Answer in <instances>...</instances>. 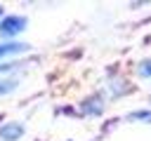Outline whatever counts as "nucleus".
<instances>
[{
  "mask_svg": "<svg viewBox=\"0 0 151 141\" xmlns=\"http://www.w3.org/2000/svg\"><path fill=\"white\" fill-rule=\"evenodd\" d=\"M26 28V19L24 16H5L2 21H0V35L2 38H14V35H19L21 31Z\"/></svg>",
  "mask_w": 151,
  "mask_h": 141,
  "instance_id": "obj_1",
  "label": "nucleus"
},
{
  "mask_svg": "<svg viewBox=\"0 0 151 141\" xmlns=\"http://www.w3.org/2000/svg\"><path fill=\"white\" fill-rule=\"evenodd\" d=\"M0 21H2V9H0Z\"/></svg>",
  "mask_w": 151,
  "mask_h": 141,
  "instance_id": "obj_7",
  "label": "nucleus"
},
{
  "mask_svg": "<svg viewBox=\"0 0 151 141\" xmlns=\"http://www.w3.org/2000/svg\"><path fill=\"white\" fill-rule=\"evenodd\" d=\"M17 85H19V82H17V80H12V78H0V96H2V94H7V92H12Z\"/></svg>",
  "mask_w": 151,
  "mask_h": 141,
  "instance_id": "obj_4",
  "label": "nucleus"
},
{
  "mask_svg": "<svg viewBox=\"0 0 151 141\" xmlns=\"http://www.w3.org/2000/svg\"><path fill=\"white\" fill-rule=\"evenodd\" d=\"M21 134H24V127L19 122H7L0 127V141H17L21 139Z\"/></svg>",
  "mask_w": 151,
  "mask_h": 141,
  "instance_id": "obj_2",
  "label": "nucleus"
},
{
  "mask_svg": "<svg viewBox=\"0 0 151 141\" xmlns=\"http://www.w3.org/2000/svg\"><path fill=\"white\" fill-rule=\"evenodd\" d=\"M28 45L24 42H14V40H7V42H0V59L2 56H12V54H19V52H26Z\"/></svg>",
  "mask_w": 151,
  "mask_h": 141,
  "instance_id": "obj_3",
  "label": "nucleus"
},
{
  "mask_svg": "<svg viewBox=\"0 0 151 141\" xmlns=\"http://www.w3.org/2000/svg\"><path fill=\"white\" fill-rule=\"evenodd\" d=\"M12 68H17V61H7V63H0V73H5V70H12Z\"/></svg>",
  "mask_w": 151,
  "mask_h": 141,
  "instance_id": "obj_6",
  "label": "nucleus"
},
{
  "mask_svg": "<svg viewBox=\"0 0 151 141\" xmlns=\"http://www.w3.org/2000/svg\"><path fill=\"white\" fill-rule=\"evenodd\" d=\"M139 70H142L144 78H151V61H144V63L139 66Z\"/></svg>",
  "mask_w": 151,
  "mask_h": 141,
  "instance_id": "obj_5",
  "label": "nucleus"
}]
</instances>
